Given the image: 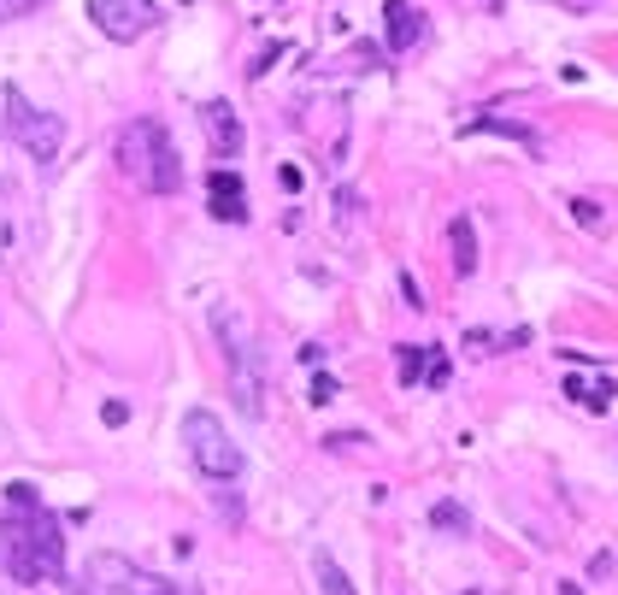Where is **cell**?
<instances>
[{
	"instance_id": "cell-15",
	"label": "cell",
	"mask_w": 618,
	"mask_h": 595,
	"mask_svg": "<svg viewBox=\"0 0 618 595\" xmlns=\"http://www.w3.org/2000/svg\"><path fill=\"white\" fill-rule=\"evenodd\" d=\"M424 383H430V389H442V383H448V359H442L436 348H424Z\"/></svg>"
},
{
	"instance_id": "cell-9",
	"label": "cell",
	"mask_w": 618,
	"mask_h": 595,
	"mask_svg": "<svg viewBox=\"0 0 618 595\" xmlns=\"http://www.w3.org/2000/svg\"><path fill=\"white\" fill-rule=\"evenodd\" d=\"M383 18H389V54H406V47L424 42V12H418L413 0H389Z\"/></svg>"
},
{
	"instance_id": "cell-20",
	"label": "cell",
	"mask_w": 618,
	"mask_h": 595,
	"mask_svg": "<svg viewBox=\"0 0 618 595\" xmlns=\"http://www.w3.org/2000/svg\"><path fill=\"white\" fill-rule=\"evenodd\" d=\"M401 295H406V307H424V289H418L413 271H401Z\"/></svg>"
},
{
	"instance_id": "cell-11",
	"label": "cell",
	"mask_w": 618,
	"mask_h": 595,
	"mask_svg": "<svg viewBox=\"0 0 618 595\" xmlns=\"http://www.w3.org/2000/svg\"><path fill=\"white\" fill-rule=\"evenodd\" d=\"M448 237H454V271L472 277V271H477V230H472V218H454Z\"/></svg>"
},
{
	"instance_id": "cell-19",
	"label": "cell",
	"mask_w": 618,
	"mask_h": 595,
	"mask_svg": "<svg viewBox=\"0 0 618 595\" xmlns=\"http://www.w3.org/2000/svg\"><path fill=\"white\" fill-rule=\"evenodd\" d=\"M147 595H201V590H194V584H171V578H154V590H147Z\"/></svg>"
},
{
	"instance_id": "cell-18",
	"label": "cell",
	"mask_w": 618,
	"mask_h": 595,
	"mask_svg": "<svg viewBox=\"0 0 618 595\" xmlns=\"http://www.w3.org/2000/svg\"><path fill=\"white\" fill-rule=\"evenodd\" d=\"M47 6V0H0V18H24V12Z\"/></svg>"
},
{
	"instance_id": "cell-12",
	"label": "cell",
	"mask_w": 618,
	"mask_h": 595,
	"mask_svg": "<svg viewBox=\"0 0 618 595\" xmlns=\"http://www.w3.org/2000/svg\"><path fill=\"white\" fill-rule=\"evenodd\" d=\"M430 525H436V530H454V537H465V530H472V513H465L460 501H436V507H430Z\"/></svg>"
},
{
	"instance_id": "cell-5",
	"label": "cell",
	"mask_w": 618,
	"mask_h": 595,
	"mask_svg": "<svg viewBox=\"0 0 618 595\" xmlns=\"http://www.w3.org/2000/svg\"><path fill=\"white\" fill-rule=\"evenodd\" d=\"M0 101H6V130H12V142H18L30 159L54 166L59 147H65V124H59V113H42V106H35L24 89H12V83L0 89Z\"/></svg>"
},
{
	"instance_id": "cell-16",
	"label": "cell",
	"mask_w": 618,
	"mask_h": 595,
	"mask_svg": "<svg viewBox=\"0 0 618 595\" xmlns=\"http://www.w3.org/2000/svg\"><path fill=\"white\" fill-rule=\"evenodd\" d=\"M572 218H577L583 230H601V207H595V201H583V195L572 201Z\"/></svg>"
},
{
	"instance_id": "cell-6",
	"label": "cell",
	"mask_w": 618,
	"mask_h": 595,
	"mask_svg": "<svg viewBox=\"0 0 618 595\" xmlns=\"http://www.w3.org/2000/svg\"><path fill=\"white\" fill-rule=\"evenodd\" d=\"M89 18L106 42H135L159 24V6L154 0H89Z\"/></svg>"
},
{
	"instance_id": "cell-10",
	"label": "cell",
	"mask_w": 618,
	"mask_h": 595,
	"mask_svg": "<svg viewBox=\"0 0 618 595\" xmlns=\"http://www.w3.org/2000/svg\"><path fill=\"white\" fill-rule=\"evenodd\" d=\"M565 395H572L577 407H589V413H607L613 407V378H595V383H583V378H565Z\"/></svg>"
},
{
	"instance_id": "cell-13",
	"label": "cell",
	"mask_w": 618,
	"mask_h": 595,
	"mask_svg": "<svg viewBox=\"0 0 618 595\" xmlns=\"http://www.w3.org/2000/svg\"><path fill=\"white\" fill-rule=\"evenodd\" d=\"M313 572H318V590H324V595H354L348 572H342V566L330 560V554H318V560H313Z\"/></svg>"
},
{
	"instance_id": "cell-23",
	"label": "cell",
	"mask_w": 618,
	"mask_h": 595,
	"mask_svg": "<svg viewBox=\"0 0 618 595\" xmlns=\"http://www.w3.org/2000/svg\"><path fill=\"white\" fill-rule=\"evenodd\" d=\"M483 12H501V0H483Z\"/></svg>"
},
{
	"instance_id": "cell-8",
	"label": "cell",
	"mask_w": 618,
	"mask_h": 595,
	"mask_svg": "<svg viewBox=\"0 0 618 595\" xmlns=\"http://www.w3.org/2000/svg\"><path fill=\"white\" fill-rule=\"evenodd\" d=\"M201 124H206V136H213V154L218 159H236L242 154V118L230 113V101H206Z\"/></svg>"
},
{
	"instance_id": "cell-1",
	"label": "cell",
	"mask_w": 618,
	"mask_h": 595,
	"mask_svg": "<svg viewBox=\"0 0 618 595\" xmlns=\"http://www.w3.org/2000/svg\"><path fill=\"white\" fill-rule=\"evenodd\" d=\"M0 572L12 584H59L65 578V530L59 513L35 495V483H6V513H0Z\"/></svg>"
},
{
	"instance_id": "cell-21",
	"label": "cell",
	"mask_w": 618,
	"mask_h": 595,
	"mask_svg": "<svg viewBox=\"0 0 618 595\" xmlns=\"http://www.w3.org/2000/svg\"><path fill=\"white\" fill-rule=\"evenodd\" d=\"M101 419H106V425H124V419H130V407H124V401H106Z\"/></svg>"
},
{
	"instance_id": "cell-4",
	"label": "cell",
	"mask_w": 618,
	"mask_h": 595,
	"mask_svg": "<svg viewBox=\"0 0 618 595\" xmlns=\"http://www.w3.org/2000/svg\"><path fill=\"white\" fill-rule=\"evenodd\" d=\"M213 330H218L224 359H230V395H236V407H242L247 419H259V413H265V389H259V348H254V337H247L242 313L218 307V313H213Z\"/></svg>"
},
{
	"instance_id": "cell-2",
	"label": "cell",
	"mask_w": 618,
	"mask_h": 595,
	"mask_svg": "<svg viewBox=\"0 0 618 595\" xmlns=\"http://www.w3.org/2000/svg\"><path fill=\"white\" fill-rule=\"evenodd\" d=\"M118 166L124 177H135V189L147 195H177L183 189V159L177 147H171L165 124L159 118H135L118 130Z\"/></svg>"
},
{
	"instance_id": "cell-3",
	"label": "cell",
	"mask_w": 618,
	"mask_h": 595,
	"mask_svg": "<svg viewBox=\"0 0 618 595\" xmlns=\"http://www.w3.org/2000/svg\"><path fill=\"white\" fill-rule=\"evenodd\" d=\"M183 449H189L194 466H201V478H213V483L242 478V449L230 442L224 419L206 413V407H189V413H183Z\"/></svg>"
},
{
	"instance_id": "cell-7",
	"label": "cell",
	"mask_w": 618,
	"mask_h": 595,
	"mask_svg": "<svg viewBox=\"0 0 618 595\" xmlns=\"http://www.w3.org/2000/svg\"><path fill=\"white\" fill-rule=\"evenodd\" d=\"M206 201H213V218L224 225H247V189L230 166H213L206 171Z\"/></svg>"
},
{
	"instance_id": "cell-14",
	"label": "cell",
	"mask_w": 618,
	"mask_h": 595,
	"mask_svg": "<svg viewBox=\"0 0 618 595\" xmlns=\"http://www.w3.org/2000/svg\"><path fill=\"white\" fill-rule=\"evenodd\" d=\"M394 359H401V383H418V378H424V348L401 342V348H394Z\"/></svg>"
},
{
	"instance_id": "cell-17",
	"label": "cell",
	"mask_w": 618,
	"mask_h": 595,
	"mask_svg": "<svg viewBox=\"0 0 618 595\" xmlns=\"http://www.w3.org/2000/svg\"><path fill=\"white\" fill-rule=\"evenodd\" d=\"M336 395H342V389H336V378H324V371H318V378H313V401H318V407H330Z\"/></svg>"
},
{
	"instance_id": "cell-22",
	"label": "cell",
	"mask_w": 618,
	"mask_h": 595,
	"mask_svg": "<svg viewBox=\"0 0 618 595\" xmlns=\"http://www.w3.org/2000/svg\"><path fill=\"white\" fill-rule=\"evenodd\" d=\"M560 595H583V590H577V584H560Z\"/></svg>"
}]
</instances>
